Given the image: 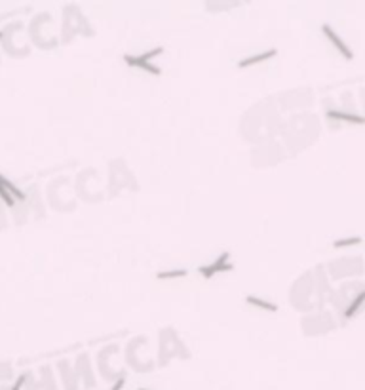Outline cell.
Masks as SVG:
<instances>
[{"label":"cell","mask_w":365,"mask_h":390,"mask_svg":"<svg viewBox=\"0 0 365 390\" xmlns=\"http://www.w3.org/2000/svg\"><path fill=\"white\" fill-rule=\"evenodd\" d=\"M186 276V270H164V272H158L156 278L158 280H171V278H184Z\"/></svg>","instance_id":"cell-7"},{"label":"cell","mask_w":365,"mask_h":390,"mask_svg":"<svg viewBox=\"0 0 365 390\" xmlns=\"http://www.w3.org/2000/svg\"><path fill=\"white\" fill-rule=\"evenodd\" d=\"M0 198L4 200V204H6L8 207H13V206H15V200H13L12 196H10V193H8V191H6V189H4L2 185H0Z\"/></svg>","instance_id":"cell-9"},{"label":"cell","mask_w":365,"mask_h":390,"mask_svg":"<svg viewBox=\"0 0 365 390\" xmlns=\"http://www.w3.org/2000/svg\"><path fill=\"white\" fill-rule=\"evenodd\" d=\"M0 38H2V33H0Z\"/></svg>","instance_id":"cell-15"},{"label":"cell","mask_w":365,"mask_h":390,"mask_svg":"<svg viewBox=\"0 0 365 390\" xmlns=\"http://www.w3.org/2000/svg\"><path fill=\"white\" fill-rule=\"evenodd\" d=\"M321 31H323V35L329 38V42H331L335 48L341 51V55L344 57V59H352V57H354L352 49L346 46V42H344V40H342V38L339 37V35H337V33H335V31H333L329 25H321Z\"/></svg>","instance_id":"cell-2"},{"label":"cell","mask_w":365,"mask_h":390,"mask_svg":"<svg viewBox=\"0 0 365 390\" xmlns=\"http://www.w3.org/2000/svg\"><path fill=\"white\" fill-rule=\"evenodd\" d=\"M276 55V49H268L265 53H261V55H253V57H247V59H242V61L238 63V67L243 69V67H251V65H255L259 61H265V59H270V57H274Z\"/></svg>","instance_id":"cell-5"},{"label":"cell","mask_w":365,"mask_h":390,"mask_svg":"<svg viewBox=\"0 0 365 390\" xmlns=\"http://www.w3.org/2000/svg\"><path fill=\"white\" fill-rule=\"evenodd\" d=\"M329 118H342V120H350V122H356V124H362V116H348V114H342V112H337V110H329L327 112Z\"/></svg>","instance_id":"cell-8"},{"label":"cell","mask_w":365,"mask_h":390,"mask_svg":"<svg viewBox=\"0 0 365 390\" xmlns=\"http://www.w3.org/2000/svg\"><path fill=\"white\" fill-rule=\"evenodd\" d=\"M0 185H2V187H4L8 193H10V196H12L13 200H19V202H23L25 198H27L23 191H19V189H17V187H15L12 181H8L4 175H0Z\"/></svg>","instance_id":"cell-4"},{"label":"cell","mask_w":365,"mask_h":390,"mask_svg":"<svg viewBox=\"0 0 365 390\" xmlns=\"http://www.w3.org/2000/svg\"><path fill=\"white\" fill-rule=\"evenodd\" d=\"M124 61L128 63L130 67H137V69H143V71H146V73L154 74V76H160V71L156 65H152V61H146V59H143L141 55H124Z\"/></svg>","instance_id":"cell-3"},{"label":"cell","mask_w":365,"mask_h":390,"mask_svg":"<svg viewBox=\"0 0 365 390\" xmlns=\"http://www.w3.org/2000/svg\"><path fill=\"white\" fill-rule=\"evenodd\" d=\"M245 301H247V303H251V305L259 306V308H265V310H268V312H276V310H278V305L268 303V301H263V299H257V297H253V295H249Z\"/></svg>","instance_id":"cell-6"},{"label":"cell","mask_w":365,"mask_h":390,"mask_svg":"<svg viewBox=\"0 0 365 390\" xmlns=\"http://www.w3.org/2000/svg\"><path fill=\"white\" fill-rule=\"evenodd\" d=\"M162 51H164L162 48H156L154 51H146V53H143L141 57H143V59H146V61H150L152 57H156V55H158V53H162Z\"/></svg>","instance_id":"cell-10"},{"label":"cell","mask_w":365,"mask_h":390,"mask_svg":"<svg viewBox=\"0 0 365 390\" xmlns=\"http://www.w3.org/2000/svg\"><path fill=\"white\" fill-rule=\"evenodd\" d=\"M228 259H230V253H228V251L221 253V255L217 257V261H215V263H211V265H206V267L200 268V274H202L204 278H211V276H215L217 272H227V270H232V265L228 263Z\"/></svg>","instance_id":"cell-1"},{"label":"cell","mask_w":365,"mask_h":390,"mask_svg":"<svg viewBox=\"0 0 365 390\" xmlns=\"http://www.w3.org/2000/svg\"><path fill=\"white\" fill-rule=\"evenodd\" d=\"M362 238H352V240H339L335 242V247H341V245H348V244H360Z\"/></svg>","instance_id":"cell-11"},{"label":"cell","mask_w":365,"mask_h":390,"mask_svg":"<svg viewBox=\"0 0 365 390\" xmlns=\"http://www.w3.org/2000/svg\"><path fill=\"white\" fill-rule=\"evenodd\" d=\"M124 385H126V379L120 377L118 381H116V383H114V385H112V389H110V390H122V389H124Z\"/></svg>","instance_id":"cell-13"},{"label":"cell","mask_w":365,"mask_h":390,"mask_svg":"<svg viewBox=\"0 0 365 390\" xmlns=\"http://www.w3.org/2000/svg\"><path fill=\"white\" fill-rule=\"evenodd\" d=\"M25 379H27V373H23L21 377L17 379V381H15V385H13V387H12L10 390H21V387L25 385Z\"/></svg>","instance_id":"cell-12"},{"label":"cell","mask_w":365,"mask_h":390,"mask_svg":"<svg viewBox=\"0 0 365 390\" xmlns=\"http://www.w3.org/2000/svg\"><path fill=\"white\" fill-rule=\"evenodd\" d=\"M139 390H148V389H139Z\"/></svg>","instance_id":"cell-14"}]
</instances>
